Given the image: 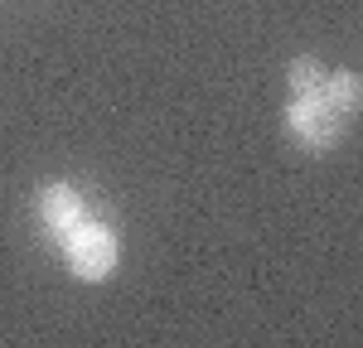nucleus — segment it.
Segmentation results:
<instances>
[{"mask_svg":"<svg viewBox=\"0 0 363 348\" xmlns=\"http://www.w3.org/2000/svg\"><path fill=\"white\" fill-rule=\"evenodd\" d=\"M63 257L78 281H107L116 266V232L107 223H73L63 232Z\"/></svg>","mask_w":363,"mask_h":348,"instance_id":"f257e3e1","label":"nucleus"},{"mask_svg":"<svg viewBox=\"0 0 363 348\" xmlns=\"http://www.w3.org/2000/svg\"><path fill=\"white\" fill-rule=\"evenodd\" d=\"M344 121H349V116L335 112V107L325 102V92H320V97H296V102H291L286 131L301 145H310V150H330V145L344 136Z\"/></svg>","mask_w":363,"mask_h":348,"instance_id":"f03ea898","label":"nucleus"},{"mask_svg":"<svg viewBox=\"0 0 363 348\" xmlns=\"http://www.w3.org/2000/svg\"><path fill=\"white\" fill-rule=\"evenodd\" d=\"M39 218H44V228L54 232V237H63L73 223H83V199L68 184H49L39 194Z\"/></svg>","mask_w":363,"mask_h":348,"instance_id":"7ed1b4c3","label":"nucleus"},{"mask_svg":"<svg viewBox=\"0 0 363 348\" xmlns=\"http://www.w3.org/2000/svg\"><path fill=\"white\" fill-rule=\"evenodd\" d=\"M359 97H363V87H359L354 73H335V78H325V102H330L335 112L354 116V112H359Z\"/></svg>","mask_w":363,"mask_h":348,"instance_id":"20e7f679","label":"nucleus"},{"mask_svg":"<svg viewBox=\"0 0 363 348\" xmlns=\"http://www.w3.org/2000/svg\"><path fill=\"white\" fill-rule=\"evenodd\" d=\"M291 92L296 97H320L325 92V68L315 58H296L291 63Z\"/></svg>","mask_w":363,"mask_h":348,"instance_id":"39448f33","label":"nucleus"}]
</instances>
